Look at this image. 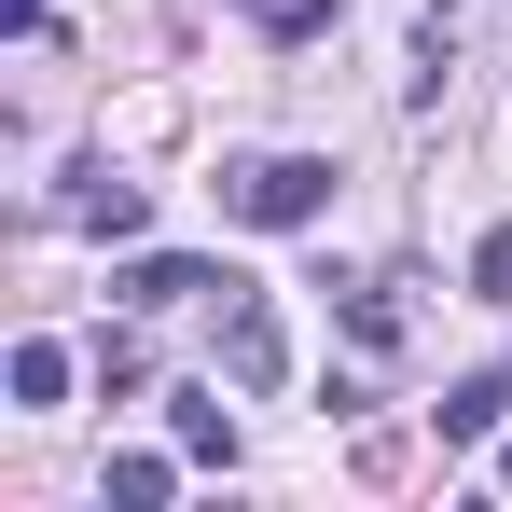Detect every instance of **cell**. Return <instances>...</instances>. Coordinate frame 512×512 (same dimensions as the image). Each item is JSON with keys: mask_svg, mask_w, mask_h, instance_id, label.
I'll return each mask as SVG.
<instances>
[{"mask_svg": "<svg viewBox=\"0 0 512 512\" xmlns=\"http://www.w3.org/2000/svg\"><path fill=\"white\" fill-rule=\"evenodd\" d=\"M222 208L263 222V236H305V222L333 208V153H250V167L222 180Z\"/></svg>", "mask_w": 512, "mask_h": 512, "instance_id": "1", "label": "cell"}, {"mask_svg": "<svg viewBox=\"0 0 512 512\" xmlns=\"http://www.w3.org/2000/svg\"><path fill=\"white\" fill-rule=\"evenodd\" d=\"M429 429H443V443H499L512 429V374H457V388L429 402Z\"/></svg>", "mask_w": 512, "mask_h": 512, "instance_id": "2", "label": "cell"}, {"mask_svg": "<svg viewBox=\"0 0 512 512\" xmlns=\"http://www.w3.org/2000/svg\"><path fill=\"white\" fill-rule=\"evenodd\" d=\"M111 291H125V305H194V291H236V277H222V263H194V250H153V263H125Z\"/></svg>", "mask_w": 512, "mask_h": 512, "instance_id": "3", "label": "cell"}, {"mask_svg": "<svg viewBox=\"0 0 512 512\" xmlns=\"http://www.w3.org/2000/svg\"><path fill=\"white\" fill-rule=\"evenodd\" d=\"M222 374L236 388H277V319L263 305H222Z\"/></svg>", "mask_w": 512, "mask_h": 512, "instance_id": "4", "label": "cell"}, {"mask_svg": "<svg viewBox=\"0 0 512 512\" xmlns=\"http://www.w3.org/2000/svg\"><path fill=\"white\" fill-rule=\"evenodd\" d=\"M167 429H180V457H208V471H236V416H222L208 388H180V402H167Z\"/></svg>", "mask_w": 512, "mask_h": 512, "instance_id": "5", "label": "cell"}, {"mask_svg": "<svg viewBox=\"0 0 512 512\" xmlns=\"http://www.w3.org/2000/svg\"><path fill=\"white\" fill-rule=\"evenodd\" d=\"M0 374H14V402H28V416H42V402H70V346H56V333H28Z\"/></svg>", "mask_w": 512, "mask_h": 512, "instance_id": "6", "label": "cell"}, {"mask_svg": "<svg viewBox=\"0 0 512 512\" xmlns=\"http://www.w3.org/2000/svg\"><path fill=\"white\" fill-rule=\"evenodd\" d=\"M167 485H180V457H111L97 499H111V512H167Z\"/></svg>", "mask_w": 512, "mask_h": 512, "instance_id": "7", "label": "cell"}, {"mask_svg": "<svg viewBox=\"0 0 512 512\" xmlns=\"http://www.w3.org/2000/svg\"><path fill=\"white\" fill-rule=\"evenodd\" d=\"M70 222H84V236H139V180H84Z\"/></svg>", "mask_w": 512, "mask_h": 512, "instance_id": "8", "label": "cell"}, {"mask_svg": "<svg viewBox=\"0 0 512 512\" xmlns=\"http://www.w3.org/2000/svg\"><path fill=\"white\" fill-rule=\"evenodd\" d=\"M333 305H346V333H360V346H402V305H388V291H360V277H333Z\"/></svg>", "mask_w": 512, "mask_h": 512, "instance_id": "9", "label": "cell"}, {"mask_svg": "<svg viewBox=\"0 0 512 512\" xmlns=\"http://www.w3.org/2000/svg\"><path fill=\"white\" fill-rule=\"evenodd\" d=\"M471 291H485V305H512V222L485 236V250H471Z\"/></svg>", "mask_w": 512, "mask_h": 512, "instance_id": "10", "label": "cell"}, {"mask_svg": "<svg viewBox=\"0 0 512 512\" xmlns=\"http://www.w3.org/2000/svg\"><path fill=\"white\" fill-rule=\"evenodd\" d=\"M499 485H512V429H499Z\"/></svg>", "mask_w": 512, "mask_h": 512, "instance_id": "11", "label": "cell"}]
</instances>
